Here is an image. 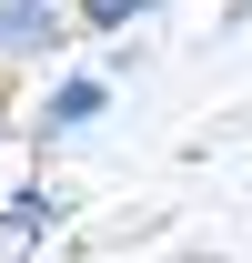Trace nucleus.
Segmentation results:
<instances>
[{
    "label": "nucleus",
    "instance_id": "nucleus-1",
    "mask_svg": "<svg viewBox=\"0 0 252 263\" xmlns=\"http://www.w3.org/2000/svg\"><path fill=\"white\" fill-rule=\"evenodd\" d=\"M101 111H111V81H101V71H61V81H51V101H40V142L91 132Z\"/></svg>",
    "mask_w": 252,
    "mask_h": 263
},
{
    "label": "nucleus",
    "instance_id": "nucleus-2",
    "mask_svg": "<svg viewBox=\"0 0 252 263\" xmlns=\"http://www.w3.org/2000/svg\"><path fill=\"white\" fill-rule=\"evenodd\" d=\"M61 41V0H0V61H31Z\"/></svg>",
    "mask_w": 252,
    "mask_h": 263
},
{
    "label": "nucleus",
    "instance_id": "nucleus-3",
    "mask_svg": "<svg viewBox=\"0 0 252 263\" xmlns=\"http://www.w3.org/2000/svg\"><path fill=\"white\" fill-rule=\"evenodd\" d=\"M0 223L20 233V243H40V233L61 223V202H40V193H10V202H0Z\"/></svg>",
    "mask_w": 252,
    "mask_h": 263
},
{
    "label": "nucleus",
    "instance_id": "nucleus-4",
    "mask_svg": "<svg viewBox=\"0 0 252 263\" xmlns=\"http://www.w3.org/2000/svg\"><path fill=\"white\" fill-rule=\"evenodd\" d=\"M141 10H161V0H81L91 31H121V21H141Z\"/></svg>",
    "mask_w": 252,
    "mask_h": 263
}]
</instances>
